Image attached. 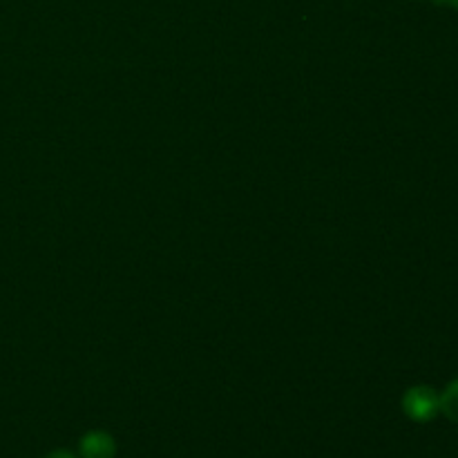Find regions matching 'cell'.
I'll use <instances>...</instances> for the list:
<instances>
[{
    "instance_id": "obj_5",
    "label": "cell",
    "mask_w": 458,
    "mask_h": 458,
    "mask_svg": "<svg viewBox=\"0 0 458 458\" xmlns=\"http://www.w3.org/2000/svg\"><path fill=\"white\" fill-rule=\"evenodd\" d=\"M434 3L445 4V7H452V9H458V0H434Z\"/></svg>"
},
{
    "instance_id": "obj_2",
    "label": "cell",
    "mask_w": 458,
    "mask_h": 458,
    "mask_svg": "<svg viewBox=\"0 0 458 458\" xmlns=\"http://www.w3.org/2000/svg\"><path fill=\"white\" fill-rule=\"evenodd\" d=\"M79 452L81 458H114L116 443L103 429H92L79 441Z\"/></svg>"
},
{
    "instance_id": "obj_4",
    "label": "cell",
    "mask_w": 458,
    "mask_h": 458,
    "mask_svg": "<svg viewBox=\"0 0 458 458\" xmlns=\"http://www.w3.org/2000/svg\"><path fill=\"white\" fill-rule=\"evenodd\" d=\"M45 458H76V456L72 454V452H67V450H56V452H49V454Z\"/></svg>"
},
{
    "instance_id": "obj_1",
    "label": "cell",
    "mask_w": 458,
    "mask_h": 458,
    "mask_svg": "<svg viewBox=\"0 0 458 458\" xmlns=\"http://www.w3.org/2000/svg\"><path fill=\"white\" fill-rule=\"evenodd\" d=\"M403 411L414 423H429L441 411V394L429 385H416L410 387L403 396Z\"/></svg>"
},
{
    "instance_id": "obj_3",
    "label": "cell",
    "mask_w": 458,
    "mask_h": 458,
    "mask_svg": "<svg viewBox=\"0 0 458 458\" xmlns=\"http://www.w3.org/2000/svg\"><path fill=\"white\" fill-rule=\"evenodd\" d=\"M441 411L447 420L458 423V378L452 380L441 394Z\"/></svg>"
}]
</instances>
